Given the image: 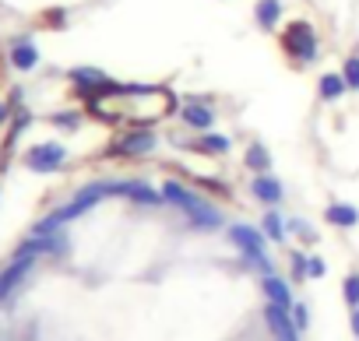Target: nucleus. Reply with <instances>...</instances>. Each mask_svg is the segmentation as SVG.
Wrapping results in <instances>:
<instances>
[{
    "label": "nucleus",
    "instance_id": "obj_1",
    "mask_svg": "<svg viewBox=\"0 0 359 341\" xmlns=\"http://www.w3.org/2000/svg\"><path fill=\"white\" fill-rule=\"evenodd\" d=\"M229 243L240 250V257H243L250 267H257L261 274H275V267H271V260H268V250H264L268 236H264L261 229H254V225H247V222H233V225H229Z\"/></svg>",
    "mask_w": 359,
    "mask_h": 341
},
{
    "label": "nucleus",
    "instance_id": "obj_2",
    "mask_svg": "<svg viewBox=\"0 0 359 341\" xmlns=\"http://www.w3.org/2000/svg\"><path fill=\"white\" fill-rule=\"evenodd\" d=\"M282 50L296 60V64H313L317 60V53H320V43H317V32H313V25L310 22H289L285 29H282Z\"/></svg>",
    "mask_w": 359,
    "mask_h": 341
},
{
    "label": "nucleus",
    "instance_id": "obj_3",
    "mask_svg": "<svg viewBox=\"0 0 359 341\" xmlns=\"http://www.w3.org/2000/svg\"><path fill=\"white\" fill-rule=\"evenodd\" d=\"M36 260H39V253H32V250H25V246L15 250V257L4 264V271H0V302L11 299V295L22 288V281L32 274Z\"/></svg>",
    "mask_w": 359,
    "mask_h": 341
},
{
    "label": "nucleus",
    "instance_id": "obj_4",
    "mask_svg": "<svg viewBox=\"0 0 359 341\" xmlns=\"http://www.w3.org/2000/svg\"><path fill=\"white\" fill-rule=\"evenodd\" d=\"M64 162H67V148L57 141H46V144H36L25 151V165L32 173H57Z\"/></svg>",
    "mask_w": 359,
    "mask_h": 341
},
{
    "label": "nucleus",
    "instance_id": "obj_5",
    "mask_svg": "<svg viewBox=\"0 0 359 341\" xmlns=\"http://www.w3.org/2000/svg\"><path fill=\"white\" fill-rule=\"evenodd\" d=\"M155 144H158V137H155L148 127H137V130L123 134V137L113 144V151H109V155H120V158H137V155L155 151Z\"/></svg>",
    "mask_w": 359,
    "mask_h": 341
},
{
    "label": "nucleus",
    "instance_id": "obj_6",
    "mask_svg": "<svg viewBox=\"0 0 359 341\" xmlns=\"http://www.w3.org/2000/svg\"><path fill=\"white\" fill-rule=\"evenodd\" d=\"M264 323H268V330L275 334V341H299L292 309H285V306H278V302H268V306H264Z\"/></svg>",
    "mask_w": 359,
    "mask_h": 341
},
{
    "label": "nucleus",
    "instance_id": "obj_7",
    "mask_svg": "<svg viewBox=\"0 0 359 341\" xmlns=\"http://www.w3.org/2000/svg\"><path fill=\"white\" fill-rule=\"evenodd\" d=\"M180 120H184L191 130H212V123H215V109L212 106H205L198 95H191L184 106H180Z\"/></svg>",
    "mask_w": 359,
    "mask_h": 341
},
{
    "label": "nucleus",
    "instance_id": "obj_8",
    "mask_svg": "<svg viewBox=\"0 0 359 341\" xmlns=\"http://www.w3.org/2000/svg\"><path fill=\"white\" fill-rule=\"evenodd\" d=\"M120 197L134 201L137 208H158L162 204V194L148 180H120Z\"/></svg>",
    "mask_w": 359,
    "mask_h": 341
},
{
    "label": "nucleus",
    "instance_id": "obj_9",
    "mask_svg": "<svg viewBox=\"0 0 359 341\" xmlns=\"http://www.w3.org/2000/svg\"><path fill=\"white\" fill-rule=\"evenodd\" d=\"M158 194H162V201H165V204L180 208V211H184V215H191V211H194V208H198V204L205 201V197H198V194H194L191 187H184V183H176V180H165Z\"/></svg>",
    "mask_w": 359,
    "mask_h": 341
},
{
    "label": "nucleus",
    "instance_id": "obj_10",
    "mask_svg": "<svg viewBox=\"0 0 359 341\" xmlns=\"http://www.w3.org/2000/svg\"><path fill=\"white\" fill-rule=\"evenodd\" d=\"M250 197H257L261 204H282V197H285V187H282V180L278 176H271V173H257L254 180H250Z\"/></svg>",
    "mask_w": 359,
    "mask_h": 341
},
{
    "label": "nucleus",
    "instance_id": "obj_11",
    "mask_svg": "<svg viewBox=\"0 0 359 341\" xmlns=\"http://www.w3.org/2000/svg\"><path fill=\"white\" fill-rule=\"evenodd\" d=\"M261 288H264L268 302H278V306H285V309H292V306H296V299H292V285H289L282 274H264Z\"/></svg>",
    "mask_w": 359,
    "mask_h": 341
},
{
    "label": "nucleus",
    "instance_id": "obj_12",
    "mask_svg": "<svg viewBox=\"0 0 359 341\" xmlns=\"http://www.w3.org/2000/svg\"><path fill=\"white\" fill-rule=\"evenodd\" d=\"M187 222H191L194 229H201V232H215V229H222V211H219L212 201H201V204L187 215Z\"/></svg>",
    "mask_w": 359,
    "mask_h": 341
},
{
    "label": "nucleus",
    "instance_id": "obj_13",
    "mask_svg": "<svg viewBox=\"0 0 359 341\" xmlns=\"http://www.w3.org/2000/svg\"><path fill=\"white\" fill-rule=\"evenodd\" d=\"M39 64V50L32 39H15L11 43V67L15 71H32Z\"/></svg>",
    "mask_w": 359,
    "mask_h": 341
},
{
    "label": "nucleus",
    "instance_id": "obj_14",
    "mask_svg": "<svg viewBox=\"0 0 359 341\" xmlns=\"http://www.w3.org/2000/svg\"><path fill=\"white\" fill-rule=\"evenodd\" d=\"M254 18L264 32H275L282 22V0H257L254 4Z\"/></svg>",
    "mask_w": 359,
    "mask_h": 341
},
{
    "label": "nucleus",
    "instance_id": "obj_15",
    "mask_svg": "<svg viewBox=\"0 0 359 341\" xmlns=\"http://www.w3.org/2000/svg\"><path fill=\"white\" fill-rule=\"evenodd\" d=\"M345 92H348V85H345L341 71H338V74H334V71L320 74V81H317V95H320L324 102H338V99H341Z\"/></svg>",
    "mask_w": 359,
    "mask_h": 341
},
{
    "label": "nucleus",
    "instance_id": "obj_16",
    "mask_svg": "<svg viewBox=\"0 0 359 341\" xmlns=\"http://www.w3.org/2000/svg\"><path fill=\"white\" fill-rule=\"evenodd\" d=\"M324 218H327L331 225H338V229H355V225H359V208L338 201V204H331V208L324 211Z\"/></svg>",
    "mask_w": 359,
    "mask_h": 341
},
{
    "label": "nucleus",
    "instance_id": "obj_17",
    "mask_svg": "<svg viewBox=\"0 0 359 341\" xmlns=\"http://www.w3.org/2000/svg\"><path fill=\"white\" fill-rule=\"evenodd\" d=\"M194 151H201V155H226V151H229V137L205 130V134L194 141Z\"/></svg>",
    "mask_w": 359,
    "mask_h": 341
},
{
    "label": "nucleus",
    "instance_id": "obj_18",
    "mask_svg": "<svg viewBox=\"0 0 359 341\" xmlns=\"http://www.w3.org/2000/svg\"><path fill=\"white\" fill-rule=\"evenodd\" d=\"M243 162H247V169H250L254 176L257 173H268V169H271V151L264 144H250L247 155H243Z\"/></svg>",
    "mask_w": 359,
    "mask_h": 341
},
{
    "label": "nucleus",
    "instance_id": "obj_19",
    "mask_svg": "<svg viewBox=\"0 0 359 341\" xmlns=\"http://www.w3.org/2000/svg\"><path fill=\"white\" fill-rule=\"evenodd\" d=\"M261 232H264L271 243H282V239H285V232H289V222H282V215H278V211H268V215L261 218Z\"/></svg>",
    "mask_w": 359,
    "mask_h": 341
},
{
    "label": "nucleus",
    "instance_id": "obj_20",
    "mask_svg": "<svg viewBox=\"0 0 359 341\" xmlns=\"http://www.w3.org/2000/svg\"><path fill=\"white\" fill-rule=\"evenodd\" d=\"M341 78H345L348 92H359V57H348V60L341 64Z\"/></svg>",
    "mask_w": 359,
    "mask_h": 341
},
{
    "label": "nucleus",
    "instance_id": "obj_21",
    "mask_svg": "<svg viewBox=\"0 0 359 341\" xmlns=\"http://www.w3.org/2000/svg\"><path fill=\"white\" fill-rule=\"evenodd\" d=\"M341 292H345V302H348L352 309H359V271H352V274L345 278Z\"/></svg>",
    "mask_w": 359,
    "mask_h": 341
},
{
    "label": "nucleus",
    "instance_id": "obj_22",
    "mask_svg": "<svg viewBox=\"0 0 359 341\" xmlns=\"http://www.w3.org/2000/svg\"><path fill=\"white\" fill-rule=\"evenodd\" d=\"M292 320H296V330L303 334V330L310 327V306H306V302H296V306H292Z\"/></svg>",
    "mask_w": 359,
    "mask_h": 341
},
{
    "label": "nucleus",
    "instance_id": "obj_23",
    "mask_svg": "<svg viewBox=\"0 0 359 341\" xmlns=\"http://www.w3.org/2000/svg\"><path fill=\"white\" fill-rule=\"evenodd\" d=\"M289 229H292V232H299V239H303V243H317V232H313L303 218H292V222H289Z\"/></svg>",
    "mask_w": 359,
    "mask_h": 341
},
{
    "label": "nucleus",
    "instance_id": "obj_24",
    "mask_svg": "<svg viewBox=\"0 0 359 341\" xmlns=\"http://www.w3.org/2000/svg\"><path fill=\"white\" fill-rule=\"evenodd\" d=\"M53 123H57V127H64V130H74V127L81 123V113H57V116H53Z\"/></svg>",
    "mask_w": 359,
    "mask_h": 341
},
{
    "label": "nucleus",
    "instance_id": "obj_25",
    "mask_svg": "<svg viewBox=\"0 0 359 341\" xmlns=\"http://www.w3.org/2000/svg\"><path fill=\"white\" fill-rule=\"evenodd\" d=\"M327 274V264L320 257H306V278H324Z\"/></svg>",
    "mask_w": 359,
    "mask_h": 341
},
{
    "label": "nucleus",
    "instance_id": "obj_26",
    "mask_svg": "<svg viewBox=\"0 0 359 341\" xmlns=\"http://www.w3.org/2000/svg\"><path fill=\"white\" fill-rule=\"evenodd\" d=\"M289 264H292V278H296V281H303V278H306V257H303V253L296 250Z\"/></svg>",
    "mask_w": 359,
    "mask_h": 341
},
{
    "label": "nucleus",
    "instance_id": "obj_27",
    "mask_svg": "<svg viewBox=\"0 0 359 341\" xmlns=\"http://www.w3.org/2000/svg\"><path fill=\"white\" fill-rule=\"evenodd\" d=\"M348 323H352V334L359 337V309H352V320H348Z\"/></svg>",
    "mask_w": 359,
    "mask_h": 341
},
{
    "label": "nucleus",
    "instance_id": "obj_28",
    "mask_svg": "<svg viewBox=\"0 0 359 341\" xmlns=\"http://www.w3.org/2000/svg\"><path fill=\"white\" fill-rule=\"evenodd\" d=\"M4 116H8V109H4V106H0V123H4Z\"/></svg>",
    "mask_w": 359,
    "mask_h": 341
}]
</instances>
